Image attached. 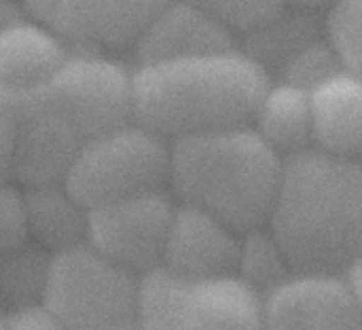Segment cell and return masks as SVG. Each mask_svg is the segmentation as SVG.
Listing matches in <instances>:
<instances>
[{
    "mask_svg": "<svg viewBox=\"0 0 362 330\" xmlns=\"http://www.w3.org/2000/svg\"><path fill=\"white\" fill-rule=\"evenodd\" d=\"M15 125L11 176L25 189L62 182L95 138L132 123L129 70L108 55L72 53L42 85L0 91Z\"/></svg>",
    "mask_w": 362,
    "mask_h": 330,
    "instance_id": "1",
    "label": "cell"
},
{
    "mask_svg": "<svg viewBox=\"0 0 362 330\" xmlns=\"http://www.w3.org/2000/svg\"><path fill=\"white\" fill-rule=\"evenodd\" d=\"M267 231L295 273H339L361 259V161L305 148L282 159Z\"/></svg>",
    "mask_w": 362,
    "mask_h": 330,
    "instance_id": "2",
    "label": "cell"
},
{
    "mask_svg": "<svg viewBox=\"0 0 362 330\" xmlns=\"http://www.w3.org/2000/svg\"><path fill=\"white\" fill-rule=\"evenodd\" d=\"M272 76L240 49L136 66L132 123L168 140L248 127Z\"/></svg>",
    "mask_w": 362,
    "mask_h": 330,
    "instance_id": "3",
    "label": "cell"
},
{
    "mask_svg": "<svg viewBox=\"0 0 362 330\" xmlns=\"http://www.w3.org/2000/svg\"><path fill=\"white\" fill-rule=\"evenodd\" d=\"M280 172L282 157L250 125L170 144L168 184L178 204L204 210L238 233L265 225Z\"/></svg>",
    "mask_w": 362,
    "mask_h": 330,
    "instance_id": "4",
    "label": "cell"
},
{
    "mask_svg": "<svg viewBox=\"0 0 362 330\" xmlns=\"http://www.w3.org/2000/svg\"><path fill=\"white\" fill-rule=\"evenodd\" d=\"M42 305L66 330H138L140 278L83 244L53 254Z\"/></svg>",
    "mask_w": 362,
    "mask_h": 330,
    "instance_id": "5",
    "label": "cell"
},
{
    "mask_svg": "<svg viewBox=\"0 0 362 330\" xmlns=\"http://www.w3.org/2000/svg\"><path fill=\"white\" fill-rule=\"evenodd\" d=\"M170 174V144L127 123L91 140L68 167L62 184L89 212L127 197L163 191Z\"/></svg>",
    "mask_w": 362,
    "mask_h": 330,
    "instance_id": "6",
    "label": "cell"
},
{
    "mask_svg": "<svg viewBox=\"0 0 362 330\" xmlns=\"http://www.w3.org/2000/svg\"><path fill=\"white\" fill-rule=\"evenodd\" d=\"M138 330H263L261 297L235 276L189 282L155 269L140 278Z\"/></svg>",
    "mask_w": 362,
    "mask_h": 330,
    "instance_id": "7",
    "label": "cell"
},
{
    "mask_svg": "<svg viewBox=\"0 0 362 330\" xmlns=\"http://www.w3.org/2000/svg\"><path fill=\"white\" fill-rule=\"evenodd\" d=\"M168 0H23L28 19L53 32L68 49L104 55L134 47Z\"/></svg>",
    "mask_w": 362,
    "mask_h": 330,
    "instance_id": "8",
    "label": "cell"
},
{
    "mask_svg": "<svg viewBox=\"0 0 362 330\" xmlns=\"http://www.w3.org/2000/svg\"><path fill=\"white\" fill-rule=\"evenodd\" d=\"M165 191L112 201L87 212V246L106 261L142 278L161 265L174 214Z\"/></svg>",
    "mask_w": 362,
    "mask_h": 330,
    "instance_id": "9",
    "label": "cell"
},
{
    "mask_svg": "<svg viewBox=\"0 0 362 330\" xmlns=\"http://www.w3.org/2000/svg\"><path fill=\"white\" fill-rule=\"evenodd\" d=\"M263 330H362L361 299L339 273H293L261 297Z\"/></svg>",
    "mask_w": 362,
    "mask_h": 330,
    "instance_id": "10",
    "label": "cell"
},
{
    "mask_svg": "<svg viewBox=\"0 0 362 330\" xmlns=\"http://www.w3.org/2000/svg\"><path fill=\"white\" fill-rule=\"evenodd\" d=\"M240 235L208 212L176 204L159 269L189 282L229 278L235 271Z\"/></svg>",
    "mask_w": 362,
    "mask_h": 330,
    "instance_id": "11",
    "label": "cell"
},
{
    "mask_svg": "<svg viewBox=\"0 0 362 330\" xmlns=\"http://www.w3.org/2000/svg\"><path fill=\"white\" fill-rule=\"evenodd\" d=\"M235 49L233 32L185 0H168L134 45L138 66Z\"/></svg>",
    "mask_w": 362,
    "mask_h": 330,
    "instance_id": "12",
    "label": "cell"
},
{
    "mask_svg": "<svg viewBox=\"0 0 362 330\" xmlns=\"http://www.w3.org/2000/svg\"><path fill=\"white\" fill-rule=\"evenodd\" d=\"M312 148L358 161L362 148L361 76L339 74L310 91Z\"/></svg>",
    "mask_w": 362,
    "mask_h": 330,
    "instance_id": "13",
    "label": "cell"
},
{
    "mask_svg": "<svg viewBox=\"0 0 362 330\" xmlns=\"http://www.w3.org/2000/svg\"><path fill=\"white\" fill-rule=\"evenodd\" d=\"M70 49L32 19L0 32V91L19 93L47 83L70 57Z\"/></svg>",
    "mask_w": 362,
    "mask_h": 330,
    "instance_id": "14",
    "label": "cell"
},
{
    "mask_svg": "<svg viewBox=\"0 0 362 330\" xmlns=\"http://www.w3.org/2000/svg\"><path fill=\"white\" fill-rule=\"evenodd\" d=\"M23 204L30 242L51 254L83 246L87 242V210L66 191L62 182L25 187Z\"/></svg>",
    "mask_w": 362,
    "mask_h": 330,
    "instance_id": "15",
    "label": "cell"
},
{
    "mask_svg": "<svg viewBox=\"0 0 362 330\" xmlns=\"http://www.w3.org/2000/svg\"><path fill=\"white\" fill-rule=\"evenodd\" d=\"M250 127L282 159L312 148L310 93L282 81L269 83Z\"/></svg>",
    "mask_w": 362,
    "mask_h": 330,
    "instance_id": "16",
    "label": "cell"
},
{
    "mask_svg": "<svg viewBox=\"0 0 362 330\" xmlns=\"http://www.w3.org/2000/svg\"><path fill=\"white\" fill-rule=\"evenodd\" d=\"M320 38V23L312 8L288 6L261 28L246 34V42L240 49L267 74L282 70L284 64L295 57L301 49Z\"/></svg>",
    "mask_w": 362,
    "mask_h": 330,
    "instance_id": "17",
    "label": "cell"
},
{
    "mask_svg": "<svg viewBox=\"0 0 362 330\" xmlns=\"http://www.w3.org/2000/svg\"><path fill=\"white\" fill-rule=\"evenodd\" d=\"M53 254L34 242L0 257V303L6 312L42 303Z\"/></svg>",
    "mask_w": 362,
    "mask_h": 330,
    "instance_id": "18",
    "label": "cell"
},
{
    "mask_svg": "<svg viewBox=\"0 0 362 330\" xmlns=\"http://www.w3.org/2000/svg\"><path fill=\"white\" fill-rule=\"evenodd\" d=\"M293 273L295 271L288 265L282 248L265 227L240 235V250L233 276L252 293L263 297L280 286L284 280H288Z\"/></svg>",
    "mask_w": 362,
    "mask_h": 330,
    "instance_id": "19",
    "label": "cell"
},
{
    "mask_svg": "<svg viewBox=\"0 0 362 330\" xmlns=\"http://www.w3.org/2000/svg\"><path fill=\"white\" fill-rule=\"evenodd\" d=\"M361 21L362 0H333L325 21V40L354 76H361Z\"/></svg>",
    "mask_w": 362,
    "mask_h": 330,
    "instance_id": "20",
    "label": "cell"
},
{
    "mask_svg": "<svg viewBox=\"0 0 362 330\" xmlns=\"http://www.w3.org/2000/svg\"><path fill=\"white\" fill-rule=\"evenodd\" d=\"M344 72L346 70L335 51L325 38H318L284 64L280 70V81L310 93Z\"/></svg>",
    "mask_w": 362,
    "mask_h": 330,
    "instance_id": "21",
    "label": "cell"
},
{
    "mask_svg": "<svg viewBox=\"0 0 362 330\" xmlns=\"http://www.w3.org/2000/svg\"><path fill=\"white\" fill-rule=\"evenodd\" d=\"M204 13H208L212 19H216L221 25H225L229 32H252L274 19L278 13H282L288 4L284 0H185Z\"/></svg>",
    "mask_w": 362,
    "mask_h": 330,
    "instance_id": "22",
    "label": "cell"
},
{
    "mask_svg": "<svg viewBox=\"0 0 362 330\" xmlns=\"http://www.w3.org/2000/svg\"><path fill=\"white\" fill-rule=\"evenodd\" d=\"M25 242H28V223H25L23 189L4 180L0 182V257L19 248Z\"/></svg>",
    "mask_w": 362,
    "mask_h": 330,
    "instance_id": "23",
    "label": "cell"
},
{
    "mask_svg": "<svg viewBox=\"0 0 362 330\" xmlns=\"http://www.w3.org/2000/svg\"><path fill=\"white\" fill-rule=\"evenodd\" d=\"M2 322L4 330H66L42 303L11 310L2 316Z\"/></svg>",
    "mask_w": 362,
    "mask_h": 330,
    "instance_id": "24",
    "label": "cell"
},
{
    "mask_svg": "<svg viewBox=\"0 0 362 330\" xmlns=\"http://www.w3.org/2000/svg\"><path fill=\"white\" fill-rule=\"evenodd\" d=\"M15 155V125L11 112L0 102V182L11 178Z\"/></svg>",
    "mask_w": 362,
    "mask_h": 330,
    "instance_id": "25",
    "label": "cell"
},
{
    "mask_svg": "<svg viewBox=\"0 0 362 330\" xmlns=\"http://www.w3.org/2000/svg\"><path fill=\"white\" fill-rule=\"evenodd\" d=\"M23 19H28V15H25L23 6L19 2H15V0H0V32L4 28L13 25V23L23 21Z\"/></svg>",
    "mask_w": 362,
    "mask_h": 330,
    "instance_id": "26",
    "label": "cell"
},
{
    "mask_svg": "<svg viewBox=\"0 0 362 330\" xmlns=\"http://www.w3.org/2000/svg\"><path fill=\"white\" fill-rule=\"evenodd\" d=\"M286 4L293 2L295 6H301V8H316V6H325V4H331L333 0H284Z\"/></svg>",
    "mask_w": 362,
    "mask_h": 330,
    "instance_id": "27",
    "label": "cell"
},
{
    "mask_svg": "<svg viewBox=\"0 0 362 330\" xmlns=\"http://www.w3.org/2000/svg\"><path fill=\"white\" fill-rule=\"evenodd\" d=\"M0 330H4V322H2V314H0Z\"/></svg>",
    "mask_w": 362,
    "mask_h": 330,
    "instance_id": "28",
    "label": "cell"
},
{
    "mask_svg": "<svg viewBox=\"0 0 362 330\" xmlns=\"http://www.w3.org/2000/svg\"><path fill=\"white\" fill-rule=\"evenodd\" d=\"M0 307H2V303H0Z\"/></svg>",
    "mask_w": 362,
    "mask_h": 330,
    "instance_id": "29",
    "label": "cell"
}]
</instances>
